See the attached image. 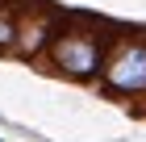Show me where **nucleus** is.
<instances>
[{"label":"nucleus","instance_id":"obj_1","mask_svg":"<svg viewBox=\"0 0 146 142\" xmlns=\"http://www.w3.org/2000/svg\"><path fill=\"white\" fill-rule=\"evenodd\" d=\"M104 38L100 29H92V25H58L50 46H46V63L54 67L58 75L67 79H79V84H88V79H100V63H104Z\"/></svg>","mask_w":146,"mask_h":142},{"label":"nucleus","instance_id":"obj_2","mask_svg":"<svg viewBox=\"0 0 146 142\" xmlns=\"http://www.w3.org/2000/svg\"><path fill=\"white\" fill-rule=\"evenodd\" d=\"M100 79L117 96H146V33H125L104 46Z\"/></svg>","mask_w":146,"mask_h":142},{"label":"nucleus","instance_id":"obj_4","mask_svg":"<svg viewBox=\"0 0 146 142\" xmlns=\"http://www.w3.org/2000/svg\"><path fill=\"white\" fill-rule=\"evenodd\" d=\"M17 25H21V13L0 4V50H13L17 46Z\"/></svg>","mask_w":146,"mask_h":142},{"label":"nucleus","instance_id":"obj_5","mask_svg":"<svg viewBox=\"0 0 146 142\" xmlns=\"http://www.w3.org/2000/svg\"><path fill=\"white\" fill-rule=\"evenodd\" d=\"M0 142H4V138H0Z\"/></svg>","mask_w":146,"mask_h":142},{"label":"nucleus","instance_id":"obj_3","mask_svg":"<svg viewBox=\"0 0 146 142\" xmlns=\"http://www.w3.org/2000/svg\"><path fill=\"white\" fill-rule=\"evenodd\" d=\"M54 29H58V17H54V13L34 9L29 17H21V25H17V46H13V50H21L25 59L46 55V46H50Z\"/></svg>","mask_w":146,"mask_h":142}]
</instances>
